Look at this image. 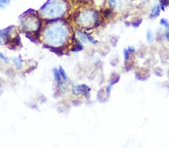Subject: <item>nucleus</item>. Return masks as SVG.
Masks as SVG:
<instances>
[{"label":"nucleus","instance_id":"nucleus-10","mask_svg":"<svg viewBox=\"0 0 169 148\" xmlns=\"http://www.w3.org/2000/svg\"><path fill=\"white\" fill-rule=\"evenodd\" d=\"M165 38H166V39L169 41V32H166V34H165Z\"/></svg>","mask_w":169,"mask_h":148},{"label":"nucleus","instance_id":"nucleus-7","mask_svg":"<svg viewBox=\"0 0 169 148\" xmlns=\"http://www.w3.org/2000/svg\"><path fill=\"white\" fill-rule=\"evenodd\" d=\"M123 54H124L125 59L129 58V51L128 50H124V51H123Z\"/></svg>","mask_w":169,"mask_h":148},{"label":"nucleus","instance_id":"nucleus-6","mask_svg":"<svg viewBox=\"0 0 169 148\" xmlns=\"http://www.w3.org/2000/svg\"><path fill=\"white\" fill-rule=\"evenodd\" d=\"M109 4L110 6L112 7L113 8H114L116 6V0H109Z\"/></svg>","mask_w":169,"mask_h":148},{"label":"nucleus","instance_id":"nucleus-9","mask_svg":"<svg viewBox=\"0 0 169 148\" xmlns=\"http://www.w3.org/2000/svg\"><path fill=\"white\" fill-rule=\"evenodd\" d=\"M168 0H163V5H165V6H168Z\"/></svg>","mask_w":169,"mask_h":148},{"label":"nucleus","instance_id":"nucleus-1","mask_svg":"<svg viewBox=\"0 0 169 148\" xmlns=\"http://www.w3.org/2000/svg\"><path fill=\"white\" fill-rule=\"evenodd\" d=\"M64 11V6L59 2H53L51 3H48L44 8V12L46 15H50L48 17H59V15L62 14Z\"/></svg>","mask_w":169,"mask_h":148},{"label":"nucleus","instance_id":"nucleus-8","mask_svg":"<svg viewBox=\"0 0 169 148\" xmlns=\"http://www.w3.org/2000/svg\"><path fill=\"white\" fill-rule=\"evenodd\" d=\"M128 50L130 52V53H134V52L135 51V49L133 47V46H129V48H128Z\"/></svg>","mask_w":169,"mask_h":148},{"label":"nucleus","instance_id":"nucleus-3","mask_svg":"<svg viewBox=\"0 0 169 148\" xmlns=\"http://www.w3.org/2000/svg\"><path fill=\"white\" fill-rule=\"evenodd\" d=\"M147 40L148 42H151V41H153V34L151 31L148 30L147 32Z\"/></svg>","mask_w":169,"mask_h":148},{"label":"nucleus","instance_id":"nucleus-5","mask_svg":"<svg viewBox=\"0 0 169 148\" xmlns=\"http://www.w3.org/2000/svg\"><path fill=\"white\" fill-rule=\"evenodd\" d=\"M142 20H137V21L136 22H134L133 23H132V26H133L134 28H137L141 25V24H142Z\"/></svg>","mask_w":169,"mask_h":148},{"label":"nucleus","instance_id":"nucleus-4","mask_svg":"<svg viewBox=\"0 0 169 148\" xmlns=\"http://www.w3.org/2000/svg\"><path fill=\"white\" fill-rule=\"evenodd\" d=\"M160 24H161L162 26H163L164 27L166 28V29H169V22L166 19H162V20H160Z\"/></svg>","mask_w":169,"mask_h":148},{"label":"nucleus","instance_id":"nucleus-2","mask_svg":"<svg viewBox=\"0 0 169 148\" xmlns=\"http://www.w3.org/2000/svg\"><path fill=\"white\" fill-rule=\"evenodd\" d=\"M160 11H161V8H160L159 6H156L153 7L150 14V17L155 18V17H158L160 14Z\"/></svg>","mask_w":169,"mask_h":148}]
</instances>
